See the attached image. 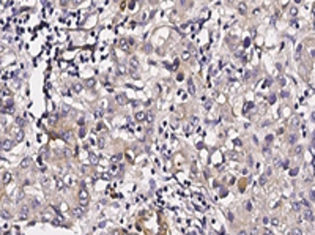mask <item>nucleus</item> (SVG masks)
<instances>
[{
  "label": "nucleus",
  "instance_id": "obj_13",
  "mask_svg": "<svg viewBox=\"0 0 315 235\" xmlns=\"http://www.w3.org/2000/svg\"><path fill=\"white\" fill-rule=\"evenodd\" d=\"M191 128H192L191 125H184V129H186V133H189V131H191Z\"/></svg>",
  "mask_w": 315,
  "mask_h": 235
},
{
  "label": "nucleus",
  "instance_id": "obj_12",
  "mask_svg": "<svg viewBox=\"0 0 315 235\" xmlns=\"http://www.w3.org/2000/svg\"><path fill=\"white\" fill-rule=\"evenodd\" d=\"M74 215H77V216H80V215H82V211H80L79 208H74Z\"/></svg>",
  "mask_w": 315,
  "mask_h": 235
},
{
  "label": "nucleus",
  "instance_id": "obj_10",
  "mask_svg": "<svg viewBox=\"0 0 315 235\" xmlns=\"http://www.w3.org/2000/svg\"><path fill=\"white\" fill-rule=\"evenodd\" d=\"M296 13H298V10H296V8H295V6H293V8L290 10V14H291V16H295V14H296Z\"/></svg>",
  "mask_w": 315,
  "mask_h": 235
},
{
  "label": "nucleus",
  "instance_id": "obj_15",
  "mask_svg": "<svg viewBox=\"0 0 315 235\" xmlns=\"http://www.w3.org/2000/svg\"><path fill=\"white\" fill-rule=\"evenodd\" d=\"M295 2H296V3H298V2H299V0H295Z\"/></svg>",
  "mask_w": 315,
  "mask_h": 235
},
{
  "label": "nucleus",
  "instance_id": "obj_4",
  "mask_svg": "<svg viewBox=\"0 0 315 235\" xmlns=\"http://www.w3.org/2000/svg\"><path fill=\"white\" fill-rule=\"evenodd\" d=\"M246 10H247V8H246V3L241 2V3H240V13H241V14H244V13H246Z\"/></svg>",
  "mask_w": 315,
  "mask_h": 235
},
{
  "label": "nucleus",
  "instance_id": "obj_8",
  "mask_svg": "<svg viewBox=\"0 0 315 235\" xmlns=\"http://www.w3.org/2000/svg\"><path fill=\"white\" fill-rule=\"evenodd\" d=\"M28 164H30V158H25V159L22 161V164H21V166H22V167H27Z\"/></svg>",
  "mask_w": 315,
  "mask_h": 235
},
{
  "label": "nucleus",
  "instance_id": "obj_1",
  "mask_svg": "<svg viewBox=\"0 0 315 235\" xmlns=\"http://www.w3.org/2000/svg\"><path fill=\"white\" fill-rule=\"evenodd\" d=\"M79 199H80V202H82L83 205H85V204L88 202V193H87L85 189H82V191L79 193Z\"/></svg>",
  "mask_w": 315,
  "mask_h": 235
},
{
  "label": "nucleus",
  "instance_id": "obj_7",
  "mask_svg": "<svg viewBox=\"0 0 315 235\" xmlns=\"http://www.w3.org/2000/svg\"><path fill=\"white\" fill-rule=\"evenodd\" d=\"M137 65H139V62H137V59H136V57H134V59H131V66H132L134 69L137 68Z\"/></svg>",
  "mask_w": 315,
  "mask_h": 235
},
{
  "label": "nucleus",
  "instance_id": "obj_3",
  "mask_svg": "<svg viewBox=\"0 0 315 235\" xmlns=\"http://www.w3.org/2000/svg\"><path fill=\"white\" fill-rule=\"evenodd\" d=\"M136 118L139 120V122H142V120H145V114H143V112H137L136 114Z\"/></svg>",
  "mask_w": 315,
  "mask_h": 235
},
{
  "label": "nucleus",
  "instance_id": "obj_11",
  "mask_svg": "<svg viewBox=\"0 0 315 235\" xmlns=\"http://www.w3.org/2000/svg\"><path fill=\"white\" fill-rule=\"evenodd\" d=\"M115 235H128V232H123V230H117Z\"/></svg>",
  "mask_w": 315,
  "mask_h": 235
},
{
  "label": "nucleus",
  "instance_id": "obj_9",
  "mask_svg": "<svg viewBox=\"0 0 315 235\" xmlns=\"http://www.w3.org/2000/svg\"><path fill=\"white\" fill-rule=\"evenodd\" d=\"M301 51H303V44H299V46H298V49H296V57H298V59L301 57V55H299V54H301Z\"/></svg>",
  "mask_w": 315,
  "mask_h": 235
},
{
  "label": "nucleus",
  "instance_id": "obj_2",
  "mask_svg": "<svg viewBox=\"0 0 315 235\" xmlns=\"http://www.w3.org/2000/svg\"><path fill=\"white\" fill-rule=\"evenodd\" d=\"M118 46L123 49V51H128V49H129V44H128V41H126V39H121V41L118 43Z\"/></svg>",
  "mask_w": 315,
  "mask_h": 235
},
{
  "label": "nucleus",
  "instance_id": "obj_6",
  "mask_svg": "<svg viewBox=\"0 0 315 235\" xmlns=\"http://www.w3.org/2000/svg\"><path fill=\"white\" fill-rule=\"evenodd\" d=\"M80 88H82V85H80V84H79V82H77V84H74V85H73V90H74V92H76V93H77V92H80Z\"/></svg>",
  "mask_w": 315,
  "mask_h": 235
},
{
  "label": "nucleus",
  "instance_id": "obj_14",
  "mask_svg": "<svg viewBox=\"0 0 315 235\" xmlns=\"http://www.w3.org/2000/svg\"><path fill=\"white\" fill-rule=\"evenodd\" d=\"M3 51H5V46H3V44H0V54H2Z\"/></svg>",
  "mask_w": 315,
  "mask_h": 235
},
{
  "label": "nucleus",
  "instance_id": "obj_5",
  "mask_svg": "<svg viewBox=\"0 0 315 235\" xmlns=\"http://www.w3.org/2000/svg\"><path fill=\"white\" fill-rule=\"evenodd\" d=\"M187 85H189V92H191V93H195V88H194V82H192V80H189V82H187Z\"/></svg>",
  "mask_w": 315,
  "mask_h": 235
}]
</instances>
